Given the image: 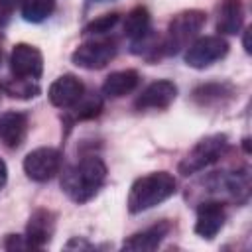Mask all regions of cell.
<instances>
[{"instance_id":"1","label":"cell","mask_w":252,"mask_h":252,"mask_svg":"<svg viewBox=\"0 0 252 252\" xmlns=\"http://www.w3.org/2000/svg\"><path fill=\"white\" fill-rule=\"evenodd\" d=\"M106 179V165L100 158L89 156L67 167L61 177V187L75 203H87L96 195Z\"/></svg>"},{"instance_id":"2","label":"cell","mask_w":252,"mask_h":252,"mask_svg":"<svg viewBox=\"0 0 252 252\" xmlns=\"http://www.w3.org/2000/svg\"><path fill=\"white\" fill-rule=\"evenodd\" d=\"M175 187H177L175 177L167 171H154V173L142 175L130 187L128 211L134 215L148 211V209L163 203L165 199H169L175 193Z\"/></svg>"},{"instance_id":"3","label":"cell","mask_w":252,"mask_h":252,"mask_svg":"<svg viewBox=\"0 0 252 252\" xmlns=\"http://www.w3.org/2000/svg\"><path fill=\"white\" fill-rule=\"evenodd\" d=\"M207 22V14L203 10H185L179 12L167 26V35L161 43L163 53L173 55L179 49L187 47V43L201 32Z\"/></svg>"},{"instance_id":"4","label":"cell","mask_w":252,"mask_h":252,"mask_svg":"<svg viewBox=\"0 0 252 252\" xmlns=\"http://www.w3.org/2000/svg\"><path fill=\"white\" fill-rule=\"evenodd\" d=\"M226 136L224 134H213L203 138L201 142H197V146L183 158V161L179 163V173L183 175H191L195 171H201L203 167L215 163L222 152L226 150Z\"/></svg>"},{"instance_id":"5","label":"cell","mask_w":252,"mask_h":252,"mask_svg":"<svg viewBox=\"0 0 252 252\" xmlns=\"http://www.w3.org/2000/svg\"><path fill=\"white\" fill-rule=\"evenodd\" d=\"M228 53V43L220 35H203L195 39L185 51V63L193 69H205L220 61Z\"/></svg>"},{"instance_id":"6","label":"cell","mask_w":252,"mask_h":252,"mask_svg":"<svg viewBox=\"0 0 252 252\" xmlns=\"http://www.w3.org/2000/svg\"><path fill=\"white\" fill-rule=\"evenodd\" d=\"M116 55V45L112 41H106V39H93V41H85L81 43L71 59L77 67H83V69H89V71H96V69H102L106 67Z\"/></svg>"},{"instance_id":"7","label":"cell","mask_w":252,"mask_h":252,"mask_svg":"<svg viewBox=\"0 0 252 252\" xmlns=\"http://www.w3.org/2000/svg\"><path fill=\"white\" fill-rule=\"evenodd\" d=\"M61 167V152L55 148H37L24 159V171L30 179L43 183L49 181Z\"/></svg>"},{"instance_id":"8","label":"cell","mask_w":252,"mask_h":252,"mask_svg":"<svg viewBox=\"0 0 252 252\" xmlns=\"http://www.w3.org/2000/svg\"><path fill=\"white\" fill-rule=\"evenodd\" d=\"M10 69L20 79H39L43 73V55L35 45L16 43L10 53Z\"/></svg>"},{"instance_id":"9","label":"cell","mask_w":252,"mask_h":252,"mask_svg":"<svg viewBox=\"0 0 252 252\" xmlns=\"http://www.w3.org/2000/svg\"><path fill=\"white\" fill-rule=\"evenodd\" d=\"M175 96H177V87L171 81H154L140 93L134 106L138 110H148V108L161 110L167 108L175 100Z\"/></svg>"},{"instance_id":"10","label":"cell","mask_w":252,"mask_h":252,"mask_svg":"<svg viewBox=\"0 0 252 252\" xmlns=\"http://www.w3.org/2000/svg\"><path fill=\"white\" fill-rule=\"evenodd\" d=\"M226 219L224 207L219 201H205L197 207V220H195V232L201 238H215L219 230L222 228Z\"/></svg>"},{"instance_id":"11","label":"cell","mask_w":252,"mask_h":252,"mask_svg":"<svg viewBox=\"0 0 252 252\" xmlns=\"http://www.w3.org/2000/svg\"><path fill=\"white\" fill-rule=\"evenodd\" d=\"M85 93V85L75 75H61L49 87V100L57 108H71Z\"/></svg>"},{"instance_id":"12","label":"cell","mask_w":252,"mask_h":252,"mask_svg":"<svg viewBox=\"0 0 252 252\" xmlns=\"http://www.w3.org/2000/svg\"><path fill=\"white\" fill-rule=\"evenodd\" d=\"M28 134V116L18 110L0 114V144L14 150L20 148Z\"/></svg>"},{"instance_id":"13","label":"cell","mask_w":252,"mask_h":252,"mask_svg":"<svg viewBox=\"0 0 252 252\" xmlns=\"http://www.w3.org/2000/svg\"><path fill=\"white\" fill-rule=\"evenodd\" d=\"M53 230H55L53 213L45 211V209H37L30 217V222H28V228H26V240L32 248H43L51 240Z\"/></svg>"},{"instance_id":"14","label":"cell","mask_w":252,"mask_h":252,"mask_svg":"<svg viewBox=\"0 0 252 252\" xmlns=\"http://www.w3.org/2000/svg\"><path fill=\"white\" fill-rule=\"evenodd\" d=\"M167 232H169V222H165V220L158 222L146 230L132 234L128 240H124L122 248L132 250V252H152L161 244V240L167 236Z\"/></svg>"},{"instance_id":"15","label":"cell","mask_w":252,"mask_h":252,"mask_svg":"<svg viewBox=\"0 0 252 252\" xmlns=\"http://www.w3.org/2000/svg\"><path fill=\"white\" fill-rule=\"evenodd\" d=\"M140 75L134 69H124V71H114L110 73L104 83H102V94L108 98H120L128 93H132L138 87Z\"/></svg>"},{"instance_id":"16","label":"cell","mask_w":252,"mask_h":252,"mask_svg":"<svg viewBox=\"0 0 252 252\" xmlns=\"http://www.w3.org/2000/svg\"><path fill=\"white\" fill-rule=\"evenodd\" d=\"M244 22V8L240 0H224L220 10H219V20H217V30L220 33H238Z\"/></svg>"},{"instance_id":"17","label":"cell","mask_w":252,"mask_h":252,"mask_svg":"<svg viewBox=\"0 0 252 252\" xmlns=\"http://www.w3.org/2000/svg\"><path fill=\"white\" fill-rule=\"evenodd\" d=\"M150 22H152V18H150L148 8H144V6L132 8L124 18V35L132 43L140 41L142 37H146L150 33Z\"/></svg>"},{"instance_id":"18","label":"cell","mask_w":252,"mask_h":252,"mask_svg":"<svg viewBox=\"0 0 252 252\" xmlns=\"http://www.w3.org/2000/svg\"><path fill=\"white\" fill-rule=\"evenodd\" d=\"M55 10V0H22L20 12L26 22L39 24L47 20Z\"/></svg>"},{"instance_id":"19","label":"cell","mask_w":252,"mask_h":252,"mask_svg":"<svg viewBox=\"0 0 252 252\" xmlns=\"http://www.w3.org/2000/svg\"><path fill=\"white\" fill-rule=\"evenodd\" d=\"M73 108V118L75 120H89V118H96L102 110V98L96 94H87L83 93V96L71 106Z\"/></svg>"},{"instance_id":"20","label":"cell","mask_w":252,"mask_h":252,"mask_svg":"<svg viewBox=\"0 0 252 252\" xmlns=\"http://www.w3.org/2000/svg\"><path fill=\"white\" fill-rule=\"evenodd\" d=\"M4 89H6V93L10 96H16V98H33V96L39 94L37 79H20V77H14Z\"/></svg>"},{"instance_id":"21","label":"cell","mask_w":252,"mask_h":252,"mask_svg":"<svg viewBox=\"0 0 252 252\" xmlns=\"http://www.w3.org/2000/svg\"><path fill=\"white\" fill-rule=\"evenodd\" d=\"M118 20H120L118 14H104L100 18L93 20L91 24H87L83 33H106V32H110L118 24Z\"/></svg>"},{"instance_id":"22","label":"cell","mask_w":252,"mask_h":252,"mask_svg":"<svg viewBox=\"0 0 252 252\" xmlns=\"http://www.w3.org/2000/svg\"><path fill=\"white\" fill-rule=\"evenodd\" d=\"M6 250H22V248H32L26 240V236H18V234H8L6 242H4Z\"/></svg>"},{"instance_id":"23","label":"cell","mask_w":252,"mask_h":252,"mask_svg":"<svg viewBox=\"0 0 252 252\" xmlns=\"http://www.w3.org/2000/svg\"><path fill=\"white\" fill-rule=\"evenodd\" d=\"M6 177H8V169H6V163L0 159V189H2L4 183H6Z\"/></svg>"},{"instance_id":"24","label":"cell","mask_w":252,"mask_h":252,"mask_svg":"<svg viewBox=\"0 0 252 252\" xmlns=\"http://www.w3.org/2000/svg\"><path fill=\"white\" fill-rule=\"evenodd\" d=\"M250 32H252V30L248 28V30L244 32V39H242V43H244V51H246V53H252V47H250Z\"/></svg>"},{"instance_id":"25","label":"cell","mask_w":252,"mask_h":252,"mask_svg":"<svg viewBox=\"0 0 252 252\" xmlns=\"http://www.w3.org/2000/svg\"><path fill=\"white\" fill-rule=\"evenodd\" d=\"M244 150L250 152V146H248V138H244Z\"/></svg>"},{"instance_id":"26","label":"cell","mask_w":252,"mask_h":252,"mask_svg":"<svg viewBox=\"0 0 252 252\" xmlns=\"http://www.w3.org/2000/svg\"><path fill=\"white\" fill-rule=\"evenodd\" d=\"M0 91H2V89H0Z\"/></svg>"}]
</instances>
